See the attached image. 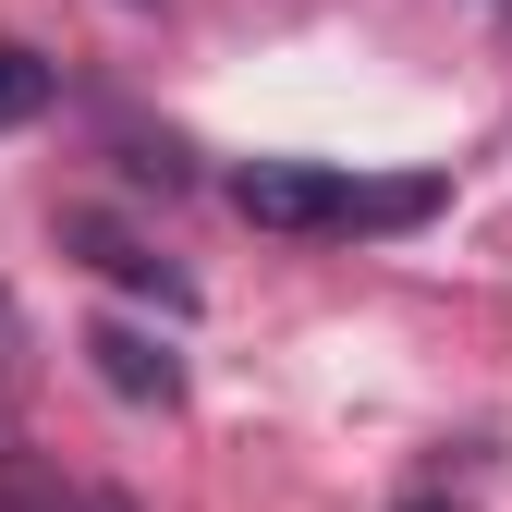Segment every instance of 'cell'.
Segmentation results:
<instances>
[{
  "mask_svg": "<svg viewBox=\"0 0 512 512\" xmlns=\"http://www.w3.org/2000/svg\"><path fill=\"white\" fill-rule=\"evenodd\" d=\"M232 208L256 232H415L439 208V183L427 171L366 183V171H317V159H244L232 171Z\"/></svg>",
  "mask_w": 512,
  "mask_h": 512,
  "instance_id": "obj_1",
  "label": "cell"
},
{
  "mask_svg": "<svg viewBox=\"0 0 512 512\" xmlns=\"http://www.w3.org/2000/svg\"><path fill=\"white\" fill-rule=\"evenodd\" d=\"M61 244H74L86 269H110L122 293H147L159 317H196V281H183V269H171V256H159L147 232H122V220H98V208H61Z\"/></svg>",
  "mask_w": 512,
  "mask_h": 512,
  "instance_id": "obj_2",
  "label": "cell"
},
{
  "mask_svg": "<svg viewBox=\"0 0 512 512\" xmlns=\"http://www.w3.org/2000/svg\"><path fill=\"white\" fill-rule=\"evenodd\" d=\"M86 366H98V391L110 403H183V354L159 342V330H135V317H98V330H86Z\"/></svg>",
  "mask_w": 512,
  "mask_h": 512,
  "instance_id": "obj_3",
  "label": "cell"
},
{
  "mask_svg": "<svg viewBox=\"0 0 512 512\" xmlns=\"http://www.w3.org/2000/svg\"><path fill=\"white\" fill-rule=\"evenodd\" d=\"M37 110H49V61L0 37V135H13V122H37Z\"/></svg>",
  "mask_w": 512,
  "mask_h": 512,
  "instance_id": "obj_4",
  "label": "cell"
},
{
  "mask_svg": "<svg viewBox=\"0 0 512 512\" xmlns=\"http://www.w3.org/2000/svg\"><path fill=\"white\" fill-rule=\"evenodd\" d=\"M13 366H25V305L0 293V378H13Z\"/></svg>",
  "mask_w": 512,
  "mask_h": 512,
  "instance_id": "obj_5",
  "label": "cell"
},
{
  "mask_svg": "<svg viewBox=\"0 0 512 512\" xmlns=\"http://www.w3.org/2000/svg\"><path fill=\"white\" fill-rule=\"evenodd\" d=\"M135 13H147V0H135Z\"/></svg>",
  "mask_w": 512,
  "mask_h": 512,
  "instance_id": "obj_6",
  "label": "cell"
}]
</instances>
